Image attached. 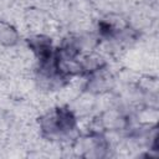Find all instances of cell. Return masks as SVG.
I'll use <instances>...</instances> for the list:
<instances>
[{
    "label": "cell",
    "instance_id": "obj_1",
    "mask_svg": "<svg viewBox=\"0 0 159 159\" xmlns=\"http://www.w3.org/2000/svg\"><path fill=\"white\" fill-rule=\"evenodd\" d=\"M20 41L19 30L10 22L0 20V46L15 47Z\"/></svg>",
    "mask_w": 159,
    "mask_h": 159
}]
</instances>
